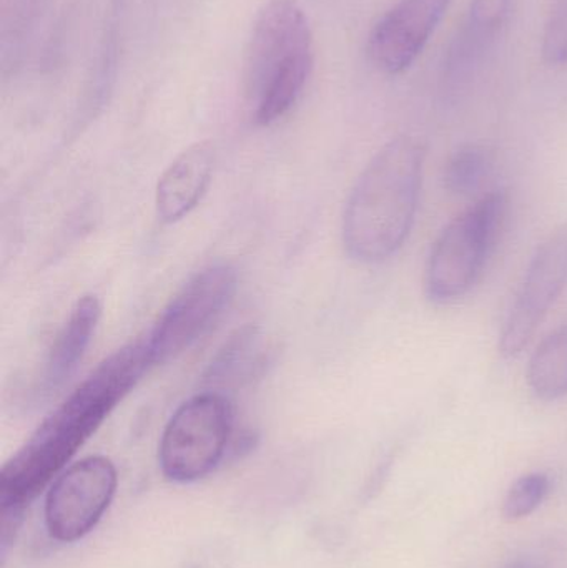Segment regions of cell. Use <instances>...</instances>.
I'll return each mask as SVG.
<instances>
[{"label":"cell","instance_id":"1","mask_svg":"<svg viewBox=\"0 0 567 568\" xmlns=\"http://www.w3.org/2000/svg\"><path fill=\"white\" fill-rule=\"evenodd\" d=\"M152 369L145 341L110 354L37 427L0 470L2 542L19 529L23 513L53 483L112 410Z\"/></svg>","mask_w":567,"mask_h":568},{"label":"cell","instance_id":"2","mask_svg":"<svg viewBox=\"0 0 567 568\" xmlns=\"http://www.w3.org/2000/svg\"><path fill=\"white\" fill-rule=\"evenodd\" d=\"M426 153L425 140L399 135L369 160L343 213V246L350 258L376 265L405 245L418 212Z\"/></svg>","mask_w":567,"mask_h":568},{"label":"cell","instance_id":"3","mask_svg":"<svg viewBox=\"0 0 567 568\" xmlns=\"http://www.w3.org/2000/svg\"><path fill=\"white\" fill-rule=\"evenodd\" d=\"M313 36L295 0H270L246 47L245 90L253 119L266 126L295 106L313 72Z\"/></svg>","mask_w":567,"mask_h":568},{"label":"cell","instance_id":"4","mask_svg":"<svg viewBox=\"0 0 567 568\" xmlns=\"http://www.w3.org/2000/svg\"><path fill=\"white\" fill-rule=\"evenodd\" d=\"M506 215L508 195L505 190H495L445 226L426 263L425 293L429 301L456 303L473 290L495 252Z\"/></svg>","mask_w":567,"mask_h":568},{"label":"cell","instance_id":"5","mask_svg":"<svg viewBox=\"0 0 567 568\" xmlns=\"http://www.w3.org/2000/svg\"><path fill=\"white\" fill-rule=\"evenodd\" d=\"M233 433L229 397L216 390L196 394L173 413L159 444V464L172 483L205 479L219 467Z\"/></svg>","mask_w":567,"mask_h":568},{"label":"cell","instance_id":"6","mask_svg":"<svg viewBox=\"0 0 567 568\" xmlns=\"http://www.w3.org/2000/svg\"><path fill=\"white\" fill-rule=\"evenodd\" d=\"M236 282L235 268L216 263L183 284L143 339L152 367L175 359L209 333L232 303Z\"/></svg>","mask_w":567,"mask_h":568},{"label":"cell","instance_id":"7","mask_svg":"<svg viewBox=\"0 0 567 568\" xmlns=\"http://www.w3.org/2000/svg\"><path fill=\"white\" fill-rule=\"evenodd\" d=\"M119 473L105 456L70 464L47 490L43 519L50 539L75 544L89 536L115 499Z\"/></svg>","mask_w":567,"mask_h":568},{"label":"cell","instance_id":"8","mask_svg":"<svg viewBox=\"0 0 567 568\" xmlns=\"http://www.w3.org/2000/svg\"><path fill=\"white\" fill-rule=\"evenodd\" d=\"M567 286V225L539 245L499 334L503 357L519 356Z\"/></svg>","mask_w":567,"mask_h":568},{"label":"cell","instance_id":"9","mask_svg":"<svg viewBox=\"0 0 567 568\" xmlns=\"http://www.w3.org/2000/svg\"><path fill=\"white\" fill-rule=\"evenodd\" d=\"M453 0H399L368 37L373 65L386 75H402L422 55Z\"/></svg>","mask_w":567,"mask_h":568},{"label":"cell","instance_id":"10","mask_svg":"<svg viewBox=\"0 0 567 568\" xmlns=\"http://www.w3.org/2000/svg\"><path fill=\"white\" fill-rule=\"evenodd\" d=\"M213 169L212 143H195L180 153L156 183L155 210L160 222L172 225L190 215L205 196Z\"/></svg>","mask_w":567,"mask_h":568},{"label":"cell","instance_id":"11","mask_svg":"<svg viewBox=\"0 0 567 568\" xmlns=\"http://www.w3.org/2000/svg\"><path fill=\"white\" fill-rule=\"evenodd\" d=\"M102 304L95 294L79 297L63 326L53 337L43 366L42 393L59 390L75 374L99 326Z\"/></svg>","mask_w":567,"mask_h":568},{"label":"cell","instance_id":"12","mask_svg":"<svg viewBox=\"0 0 567 568\" xmlns=\"http://www.w3.org/2000/svg\"><path fill=\"white\" fill-rule=\"evenodd\" d=\"M526 377L538 399L551 403L567 396V324L538 344Z\"/></svg>","mask_w":567,"mask_h":568},{"label":"cell","instance_id":"13","mask_svg":"<svg viewBox=\"0 0 567 568\" xmlns=\"http://www.w3.org/2000/svg\"><path fill=\"white\" fill-rule=\"evenodd\" d=\"M493 155L483 145H463L456 150L443 172V183L452 195L473 196L483 189L493 172Z\"/></svg>","mask_w":567,"mask_h":568},{"label":"cell","instance_id":"14","mask_svg":"<svg viewBox=\"0 0 567 568\" xmlns=\"http://www.w3.org/2000/svg\"><path fill=\"white\" fill-rule=\"evenodd\" d=\"M259 341V327L245 326L236 331L213 357L206 381L212 384L232 383L250 373L256 363Z\"/></svg>","mask_w":567,"mask_h":568},{"label":"cell","instance_id":"15","mask_svg":"<svg viewBox=\"0 0 567 568\" xmlns=\"http://www.w3.org/2000/svg\"><path fill=\"white\" fill-rule=\"evenodd\" d=\"M549 479L546 474L533 473L519 477L506 494L503 517L509 523L531 516L548 496Z\"/></svg>","mask_w":567,"mask_h":568},{"label":"cell","instance_id":"16","mask_svg":"<svg viewBox=\"0 0 567 568\" xmlns=\"http://www.w3.org/2000/svg\"><path fill=\"white\" fill-rule=\"evenodd\" d=\"M543 59L549 65L567 63V0H556L543 30Z\"/></svg>","mask_w":567,"mask_h":568},{"label":"cell","instance_id":"17","mask_svg":"<svg viewBox=\"0 0 567 568\" xmlns=\"http://www.w3.org/2000/svg\"><path fill=\"white\" fill-rule=\"evenodd\" d=\"M512 0H472L469 26L478 36H493L508 19Z\"/></svg>","mask_w":567,"mask_h":568},{"label":"cell","instance_id":"18","mask_svg":"<svg viewBox=\"0 0 567 568\" xmlns=\"http://www.w3.org/2000/svg\"><path fill=\"white\" fill-rule=\"evenodd\" d=\"M503 568H541L538 566V564L533 562V560L529 559H516L512 560V562L506 564Z\"/></svg>","mask_w":567,"mask_h":568}]
</instances>
